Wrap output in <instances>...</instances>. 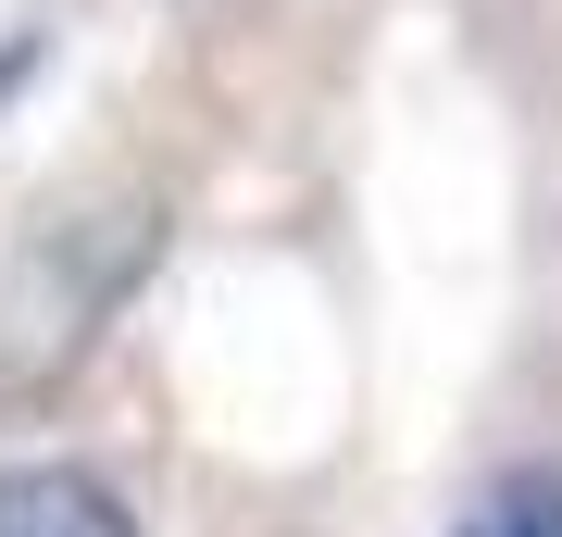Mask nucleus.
<instances>
[{
    "label": "nucleus",
    "instance_id": "obj_2",
    "mask_svg": "<svg viewBox=\"0 0 562 537\" xmlns=\"http://www.w3.org/2000/svg\"><path fill=\"white\" fill-rule=\"evenodd\" d=\"M0 537H138V500L88 462H0Z\"/></svg>",
    "mask_w": 562,
    "mask_h": 537
},
{
    "label": "nucleus",
    "instance_id": "obj_1",
    "mask_svg": "<svg viewBox=\"0 0 562 537\" xmlns=\"http://www.w3.org/2000/svg\"><path fill=\"white\" fill-rule=\"evenodd\" d=\"M150 250H162V200H101V213L38 225V250L0 288V388H50L113 325V300L150 276Z\"/></svg>",
    "mask_w": 562,
    "mask_h": 537
},
{
    "label": "nucleus",
    "instance_id": "obj_3",
    "mask_svg": "<svg viewBox=\"0 0 562 537\" xmlns=\"http://www.w3.org/2000/svg\"><path fill=\"white\" fill-rule=\"evenodd\" d=\"M450 537H562V476L550 462H513L501 488H475V513H462Z\"/></svg>",
    "mask_w": 562,
    "mask_h": 537
}]
</instances>
